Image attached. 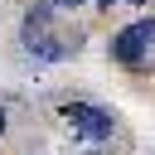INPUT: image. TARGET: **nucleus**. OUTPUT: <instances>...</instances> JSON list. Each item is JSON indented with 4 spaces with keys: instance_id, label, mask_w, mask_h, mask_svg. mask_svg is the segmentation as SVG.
I'll return each mask as SVG.
<instances>
[{
    "instance_id": "1",
    "label": "nucleus",
    "mask_w": 155,
    "mask_h": 155,
    "mask_svg": "<svg viewBox=\"0 0 155 155\" xmlns=\"http://www.w3.org/2000/svg\"><path fill=\"white\" fill-rule=\"evenodd\" d=\"M150 44H155V19H140V24H131V29H121V34L111 39V58L126 63V68H136V63L150 53Z\"/></svg>"
},
{
    "instance_id": "2",
    "label": "nucleus",
    "mask_w": 155,
    "mask_h": 155,
    "mask_svg": "<svg viewBox=\"0 0 155 155\" xmlns=\"http://www.w3.org/2000/svg\"><path fill=\"white\" fill-rule=\"evenodd\" d=\"M63 116H68V126L82 136V140H107L111 136V111H102V107H87V102H73V107H63Z\"/></svg>"
},
{
    "instance_id": "3",
    "label": "nucleus",
    "mask_w": 155,
    "mask_h": 155,
    "mask_svg": "<svg viewBox=\"0 0 155 155\" xmlns=\"http://www.w3.org/2000/svg\"><path fill=\"white\" fill-rule=\"evenodd\" d=\"M102 5H107V10H111V5H140V0H102Z\"/></svg>"
},
{
    "instance_id": "4",
    "label": "nucleus",
    "mask_w": 155,
    "mask_h": 155,
    "mask_svg": "<svg viewBox=\"0 0 155 155\" xmlns=\"http://www.w3.org/2000/svg\"><path fill=\"white\" fill-rule=\"evenodd\" d=\"M53 5H82V0H53Z\"/></svg>"
}]
</instances>
